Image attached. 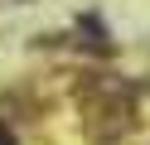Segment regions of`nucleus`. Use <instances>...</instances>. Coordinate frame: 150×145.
I'll return each instance as SVG.
<instances>
[{"label":"nucleus","instance_id":"f257e3e1","mask_svg":"<svg viewBox=\"0 0 150 145\" xmlns=\"http://www.w3.org/2000/svg\"><path fill=\"white\" fill-rule=\"evenodd\" d=\"M0 145H15V135H10V131H5V126H0Z\"/></svg>","mask_w":150,"mask_h":145}]
</instances>
